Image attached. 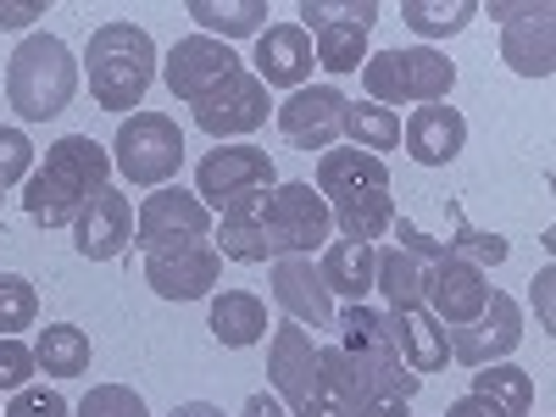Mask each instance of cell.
<instances>
[{"label":"cell","mask_w":556,"mask_h":417,"mask_svg":"<svg viewBox=\"0 0 556 417\" xmlns=\"http://www.w3.org/2000/svg\"><path fill=\"white\" fill-rule=\"evenodd\" d=\"M479 17V0H451V7H434V0H401V23L424 39H451Z\"/></svg>","instance_id":"obj_30"},{"label":"cell","mask_w":556,"mask_h":417,"mask_svg":"<svg viewBox=\"0 0 556 417\" xmlns=\"http://www.w3.org/2000/svg\"><path fill=\"white\" fill-rule=\"evenodd\" d=\"M406 406L412 401H401V395H379V401H362L351 417H406Z\"/></svg>","instance_id":"obj_39"},{"label":"cell","mask_w":556,"mask_h":417,"mask_svg":"<svg viewBox=\"0 0 556 417\" xmlns=\"http://www.w3.org/2000/svg\"><path fill=\"white\" fill-rule=\"evenodd\" d=\"M167 417H228L223 406H212V401H184V406H173Z\"/></svg>","instance_id":"obj_42"},{"label":"cell","mask_w":556,"mask_h":417,"mask_svg":"<svg viewBox=\"0 0 556 417\" xmlns=\"http://www.w3.org/2000/svg\"><path fill=\"white\" fill-rule=\"evenodd\" d=\"M473 395H484L501 417H529L534 412V379L523 367H479L473 374Z\"/></svg>","instance_id":"obj_29"},{"label":"cell","mask_w":556,"mask_h":417,"mask_svg":"<svg viewBox=\"0 0 556 417\" xmlns=\"http://www.w3.org/2000/svg\"><path fill=\"white\" fill-rule=\"evenodd\" d=\"M334 240V212L312 184H273L223 206L217 256L228 262H278V256H312Z\"/></svg>","instance_id":"obj_1"},{"label":"cell","mask_w":556,"mask_h":417,"mask_svg":"<svg viewBox=\"0 0 556 417\" xmlns=\"http://www.w3.org/2000/svg\"><path fill=\"white\" fill-rule=\"evenodd\" d=\"M240 417H290L285 406H278V395H267V390H256L245 406H240Z\"/></svg>","instance_id":"obj_40"},{"label":"cell","mask_w":556,"mask_h":417,"mask_svg":"<svg viewBox=\"0 0 556 417\" xmlns=\"http://www.w3.org/2000/svg\"><path fill=\"white\" fill-rule=\"evenodd\" d=\"M0 195H7V184H0Z\"/></svg>","instance_id":"obj_44"},{"label":"cell","mask_w":556,"mask_h":417,"mask_svg":"<svg viewBox=\"0 0 556 417\" xmlns=\"http://www.w3.org/2000/svg\"><path fill=\"white\" fill-rule=\"evenodd\" d=\"M490 17H501V62L518 78L556 73V7H490Z\"/></svg>","instance_id":"obj_10"},{"label":"cell","mask_w":556,"mask_h":417,"mask_svg":"<svg viewBox=\"0 0 556 417\" xmlns=\"http://www.w3.org/2000/svg\"><path fill=\"white\" fill-rule=\"evenodd\" d=\"M128 245H134V206H128V195L101 190L96 201L78 212V223H73V251L84 262H112Z\"/></svg>","instance_id":"obj_20"},{"label":"cell","mask_w":556,"mask_h":417,"mask_svg":"<svg viewBox=\"0 0 556 417\" xmlns=\"http://www.w3.org/2000/svg\"><path fill=\"white\" fill-rule=\"evenodd\" d=\"M295 417H345V412H340V406H329L323 395H312V401H306V406H301Z\"/></svg>","instance_id":"obj_43"},{"label":"cell","mask_w":556,"mask_h":417,"mask_svg":"<svg viewBox=\"0 0 556 417\" xmlns=\"http://www.w3.org/2000/svg\"><path fill=\"white\" fill-rule=\"evenodd\" d=\"M190 17H195L206 34H223V45H228V39L262 34L267 0H190Z\"/></svg>","instance_id":"obj_28"},{"label":"cell","mask_w":556,"mask_h":417,"mask_svg":"<svg viewBox=\"0 0 556 417\" xmlns=\"http://www.w3.org/2000/svg\"><path fill=\"white\" fill-rule=\"evenodd\" d=\"M235 73H240V56L228 51L223 39H212V34L178 39L173 51H167V62H162V78H167V89H173L184 106H195L201 96H212V89L223 78H235Z\"/></svg>","instance_id":"obj_13"},{"label":"cell","mask_w":556,"mask_h":417,"mask_svg":"<svg viewBox=\"0 0 556 417\" xmlns=\"http://www.w3.org/2000/svg\"><path fill=\"white\" fill-rule=\"evenodd\" d=\"M34 374H39V362H34V351L23 345V340H7L0 334V390H28L34 384Z\"/></svg>","instance_id":"obj_35"},{"label":"cell","mask_w":556,"mask_h":417,"mask_svg":"<svg viewBox=\"0 0 556 417\" xmlns=\"http://www.w3.org/2000/svg\"><path fill=\"white\" fill-rule=\"evenodd\" d=\"M334 334H340V351H356V356H390V329H384V312L374 306H340L334 312Z\"/></svg>","instance_id":"obj_32"},{"label":"cell","mask_w":556,"mask_h":417,"mask_svg":"<svg viewBox=\"0 0 556 417\" xmlns=\"http://www.w3.org/2000/svg\"><path fill=\"white\" fill-rule=\"evenodd\" d=\"M39 317V290L23 273H0V334L17 340V329H34Z\"/></svg>","instance_id":"obj_33"},{"label":"cell","mask_w":556,"mask_h":417,"mask_svg":"<svg viewBox=\"0 0 556 417\" xmlns=\"http://www.w3.org/2000/svg\"><path fill=\"white\" fill-rule=\"evenodd\" d=\"M112 190V151L89 134H62L23 184V212L39 228H73L78 212Z\"/></svg>","instance_id":"obj_2"},{"label":"cell","mask_w":556,"mask_h":417,"mask_svg":"<svg viewBox=\"0 0 556 417\" xmlns=\"http://www.w3.org/2000/svg\"><path fill=\"white\" fill-rule=\"evenodd\" d=\"M390 190V167L384 156L374 151H356V146H329L317 156V195L329 206H345V201H362V195H384Z\"/></svg>","instance_id":"obj_19"},{"label":"cell","mask_w":556,"mask_h":417,"mask_svg":"<svg viewBox=\"0 0 556 417\" xmlns=\"http://www.w3.org/2000/svg\"><path fill=\"white\" fill-rule=\"evenodd\" d=\"M312 67H317V56H312V34L301 28V23H273V28H262V39H256V78L267 84V89H306V78H312Z\"/></svg>","instance_id":"obj_21"},{"label":"cell","mask_w":556,"mask_h":417,"mask_svg":"<svg viewBox=\"0 0 556 417\" xmlns=\"http://www.w3.org/2000/svg\"><path fill=\"white\" fill-rule=\"evenodd\" d=\"M451 84H456V62L445 51H429V45H412V51H379V56H367L362 62V89H367V101L374 106H440L451 96Z\"/></svg>","instance_id":"obj_5"},{"label":"cell","mask_w":556,"mask_h":417,"mask_svg":"<svg viewBox=\"0 0 556 417\" xmlns=\"http://www.w3.org/2000/svg\"><path fill=\"white\" fill-rule=\"evenodd\" d=\"M267 106H273L267 101V84L240 67L235 78H223L212 96L195 101V128L212 134L217 146H223V139H245V134H256L267 123Z\"/></svg>","instance_id":"obj_12"},{"label":"cell","mask_w":556,"mask_h":417,"mask_svg":"<svg viewBox=\"0 0 556 417\" xmlns=\"http://www.w3.org/2000/svg\"><path fill=\"white\" fill-rule=\"evenodd\" d=\"M212 235V212L201 206V195L178 190V184H162L139 201V217H134V245L156 256V251H178V245H195Z\"/></svg>","instance_id":"obj_8"},{"label":"cell","mask_w":556,"mask_h":417,"mask_svg":"<svg viewBox=\"0 0 556 417\" xmlns=\"http://www.w3.org/2000/svg\"><path fill=\"white\" fill-rule=\"evenodd\" d=\"M278 184V167H273V156L262 151V146H217L212 156H201V167H195V195H201V206L212 212H223L228 201H240V195H251V190H273Z\"/></svg>","instance_id":"obj_9"},{"label":"cell","mask_w":556,"mask_h":417,"mask_svg":"<svg viewBox=\"0 0 556 417\" xmlns=\"http://www.w3.org/2000/svg\"><path fill=\"white\" fill-rule=\"evenodd\" d=\"M278 134H285L295 151H317L323 156L345 134V96H340L334 84L295 89V96L278 106Z\"/></svg>","instance_id":"obj_15"},{"label":"cell","mask_w":556,"mask_h":417,"mask_svg":"<svg viewBox=\"0 0 556 417\" xmlns=\"http://www.w3.org/2000/svg\"><path fill=\"white\" fill-rule=\"evenodd\" d=\"M73 417H151V406L128 384H89V395L73 406Z\"/></svg>","instance_id":"obj_34"},{"label":"cell","mask_w":556,"mask_h":417,"mask_svg":"<svg viewBox=\"0 0 556 417\" xmlns=\"http://www.w3.org/2000/svg\"><path fill=\"white\" fill-rule=\"evenodd\" d=\"M445 345H451V362H468V367H495L501 356H513L523 345V312L513 295L490 290L484 312L462 329H445Z\"/></svg>","instance_id":"obj_11"},{"label":"cell","mask_w":556,"mask_h":417,"mask_svg":"<svg viewBox=\"0 0 556 417\" xmlns=\"http://www.w3.org/2000/svg\"><path fill=\"white\" fill-rule=\"evenodd\" d=\"M212 334L228 345V351H245L256 340H267V306L251 295V290H223L212 301Z\"/></svg>","instance_id":"obj_25"},{"label":"cell","mask_w":556,"mask_h":417,"mask_svg":"<svg viewBox=\"0 0 556 417\" xmlns=\"http://www.w3.org/2000/svg\"><path fill=\"white\" fill-rule=\"evenodd\" d=\"M34 362L51 379H78V374H89V334L73 329V323H51L34 340Z\"/></svg>","instance_id":"obj_27"},{"label":"cell","mask_w":556,"mask_h":417,"mask_svg":"<svg viewBox=\"0 0 556 417\" xmlns=\"http://www.w3.org/2000/svg\"><path fill=\"white\" fill-rule=\"evenodd\" d=\"M490 301V278L484 267L473 262H429V278H424V312L440 323V329H462V323H473Z\"/></svg>","instance_id":"obj_14"},{"label":"cell","mask_w":556,"mask_h":417,"mask_svg":"<svg viewBox=\"0 0 556 417\" xmlns=\"http://www.w3.org/2000/svg\"><path fill=\"white\" fill-rule=\"evenodd\" d=\"M295 17L312 34L317 67L356 73L367 62V34L379 23V0H301Z\"/></svg>","instance_id":"obj_7"},{"label":"cell","mask_w":556,"mask_h":417,"mask_svg":"<svg viewBox=\"0 0 556 417\" xmlns=\"http://www.w3.org/2000/svg\"><path fill=\"white\" fill-rule=\"evenodd\" d=\"M401 139H406V156L417 167H445L462 146H468V117L456 106H417L406 117Z\"/></svg>","instance_id":"obj_22"},{"label":"cell","mask_w":556,"mask_h":417,"mask_svg":"<svg viewBox=\"0 0 556 417\" xmlns=\"http://www.w3.org/2000/svg\"><path fill=\"white\" fill-rule=\"evenodd\" d=\"M34 17H45V0H0V28H28Z\"/></svg>","instance_id":"obj_38"},{"label":"cell","mask_w":556,"mask_h":417,"mask_svg":"<svg viewBox=\"0 0 556 417\" xmlns=\"http://www.w3.org/2000/svg\"><path fill=\"white\" fill-rule=\"evenodd\" d=\"M267 379H273L278 406H290V412H301L317 395V340H312V329L278 323L273 340H267Z\"/></svg>","instance_id":"obj_16"},{"label":"cell","mask_w":556,"mask_h":417,"mask_svg":"<svg viewBox=\"0 0 556 417\" xmlns=\"http://www.w3.org/2000/svg\"><path fill=\"white\" fill-rule=\"evenodd\" d=\"M317 273H323V285H329V295H340L345 306H362L367 295H374V278H379V245L329 240Z\"/></svg>","instance_id":"obj_24"},{"label":"cell","mask_w":556,"mask_h":417,"mask_svg":"<svg viewBox=\"0 0 556 417\" xmlns=\"http://www.w3.org/2000/svg\"><path fill=\"white\" fill-rule=\"evenodd\" d=\"M112 167L134 184V190H162L184 167V134L167 112H134L117 123L112 139Z\"/></svg>","instance_id":"obj_6"},{"label":"cell","mask_w":556,"mask_h":417,"mask_svg":"<svg viewBox=\"0 0 556 417\" xmlns=\"http://www.w3.org/2000/svg\"><path fill=\"white\" fill-rule=\"evenodd\" d=\"M34 173V146H28V134L23 128H0V184H23Z\"/></svg>","instance_id":"obj_36"},{"label":"cell","mask_w":556,"mask_h":417,"mask_svg":"<svg viewBox=\"0 0 556 417\" xmlns=\"http://www.w3.org/2000/svg\"><path fill=\"white\" fill-rule=\"evenodd\" d=\"M424 278H429V262H424V256H412V251H401V245L379 251V278H374V290L390 301V312L424 306Z\"/></svg>","instance_id":"obj_26"},{"label":"cell","mask_w":556,"mask_h":417,"mask_svg":"<svg viewBox=\"0 0 556 417\" xmlns=\"http://www.w3.org/2000/svg\"><path fill=\"white\" fill-rule=\"evenodd\" d=\"M0 417H73V406L62 401V390H45V384H28L12 395V406Z\"/></svg>","instance_id":"obj_37"},{"label":"cell","mask_w":556,"mask_h":417,"mask_svg":"<svg viewBox=\"0 0 556 417\" xmlns=\"http://www.w3.org/2000/svg\"><path fill=\"white\" fill-rule=\"evenodd\" d=\"M84 73L101 112H134L156 78V39L139 23H101L89 34Z\"/></svg>","instance_id":"obj_3"},{"label":"cell","mask_w":556,"mask_h":417,"mask_svg":"<svg viewBox=\"0 0 556 417\" xmlns=\"http://www.w3.org/2000/svg\"><path fill=\"white\" fill-rule=\"evenodd\" d=\"M345 134L356 151H395L401 146V117L374 106V101H345Z\"/></svg>","instance_id":"obj_31"},{"label":"cell","mask_w":556,"mask_h":417,"mask_svg":"<svg viewBox=\"0 0 556 417\" xmlns=\"http://www.w3.org/2000/svg\"><path fill=\"white\" fill-rule=\"evenodd\" d=\"M78 96V62L56 34H28L7 62V101L23 123H45L67 112Z\"/></svg>","instance_id":"obj_4"},{"label":"cell","mask_w":556,"mask_h":417,"mask_svg":"<svg viewBox=\"0 0 556 417\" xmlns=\"http://www.w3.org/2000/svg\"><path fill=\"white\" fill-rule=\"evenodd\" d=\"M217 278H223V256H217L212 240H195V245L146 256V285H151L162 301H201V295H212Z\"/></svg>","instance_id":"obj_17"},{"label":"cell","mask_w":556,"mask_h":417,"mask_svg":"<svg viewBox=\"0 0 556 417\" xmlns=\"http://www.w3.org/2000/svg\"><path fill=\"white\" fill-rule=\"evenodd\" d=\"M384 329H390V345L395 356L412 367L417 379L424 374H440L451 362V345H445V329L424 312V306H406V312H384Z\"/></svg>","instance_id":"obj_23"},{"label":"cell","mask_w":556,"mask_h":417,"mask_svg":"<svg viewBox=\"0 0 556 417\" xmlns=\"http://www.w3.org/2000/svg\"><path fill=\"white\" fill-rule=\"evenodd\" d=\"M445 417H501V412H495L484 395H462V401H451V412H445Z\"/></svg>","instance_id":"obj_41"},{"label":"cell","mask_w":556,"mask_h":417,"mask_svg":"<svg viewBox=\"0 0 556 417\" xmlns=\"http://www.w3.org/2000/svg\"><path fill=\"white\" fill-rule=\"evenodd\" d=\"M267 285H273V301L290 312V323H301V329H334L340 306H334V295H329V285H323L312 256H278Z\"/></svg>","instance_id":"obj_18"}]
</instances>
